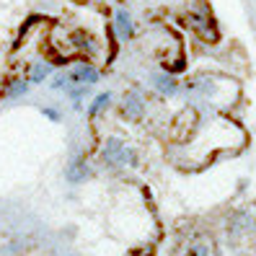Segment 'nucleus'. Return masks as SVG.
<instances>
[{
	"instance_id": "1",
	"label": "nucleus",
	"mask_w": 256,
	"mask_h": 256,
	"mask_svg": "<svg viewBox=\"0 0 256 256\" xmlns=\"http://www.w3.org/2000/svg\"><path fill=\"white\" fill-rule=\"evenodd\" d=\"M101 156L106 163L112 166H138V150L124 145L119 138H109L106 142H104V150H101Z\"/></svg>"
},
{
	"instance_id": "2",
	"label": "nucleus",
	"mask_w": 256,
	"mask_h": 256,
	"mask_svg": "<svg viewBox=\"0 0 256 256\" xmlns=\"http://www.w3.org/2000/svg\"><path fill=\"white\" fill-rule=\"evenodd\" d=\"M68 78H70L72 86H94V83L101 80V72L91 65H78V68H72V72Z\"/></svg>"
},
{
	"instance_id": "3",
	"label": "nucleus",
	"mask_w": 256,
	"mask_h": 256,
	"mask_svg": "<svg viewBox=\"0 0 256 256\" xmlns=\"http://www.w3.org/2000/svg\"><path fill=\"white\" fill-rule=\"evenodd\" d=\"M91 176V168L86 166L83 158H72L68 163V168H65V178H68V184H83L86 178Z\"/></svg>"
},
{
	"instance_id": "4",
	"label": "nucleus",
	"mask_w": 256,
	"mask_h": 256,
	"mask_svg": "<svg viewBox=\"0 0 256 256\" xmlns=\"http://www.w3.org/2000/svg\"><path fill=\"white\" fill-rule=\"evenodd\" d=\"M119 109H122V114L127 119H140L142 112H145V104H142V98L138 94H127L122 98V106H119Z\"/></svg>"
},
{
	"instance_id": "5",
	"label": "nucleus",
	"mask_w": 256,
	"mask_h": 256,
	"mask_svg": "<svg viewBox=\"0 0 256 256\" xmlns=\"http://www.w3.org/2000/svg\"><path fill=\"white\" fill-rule=\"evenodd\" d=\"M114 24H116L119 39H122V42L132 39V34H134V26H132V18H130V13H127L124 8H119V10H116V16H114Z\"/></svg>"
},
{
	"instance_id": "6",
	"label": "nucleus",
	"mask_w": 256,
	"mask_h": 256,
	"mask_svg": "<svg viewBox=\"0 0 256 256\" xmlns=\"http://www.w3.org/2000/svg\"><path fill=\"white\" fill-rule=\"evenodd\" d=\"M153 86L158 88V91L163 94V96H174L176 94V80L171 78V75H153Z\"/></svg>"
},
{
	"instance_id": "7",
	"label": "nucleus",
	"mask_w": 256,
	"mask_h": 256,
	"mask_svg": "<svg viewBox=\"0 0 256 256\" xmlns=\"http://www.w3.org/2000/svg\"><path fill=\"white\" fill-rule=\"evenodd\" d=\"M52 72V65H47V62H36V65H32L28 68V83H44L47 80V75Z\"/></svg>"
},
{
	"instance_id": "8",
	"label": "nucleus",
	"mask_w": 256,
	"mask_h": 256,
	"mask_svg": "<svg viewBox=\"0 0 256 256\" xmlns=\"http://www.w3.org/2000/svg\"><path fill=\"white\" fill-rule=\"evenodd\" d=\"M109 104H112V94H109V91L98 94V96L94 98V104H91V106H88V116H98V114H101L104 109L109 106Z\"/></svg>"
},
{
	"instance_id": "9",
	"label": "nucleus",
	"mask_w": 256,
	"mask_h": 256,
	"mask_svg": "<svg viewBox=\"0 0 256 256\" xmlns=\"http://www.w3.org/2000/svg\"><path fill=\"white\" fill-rule=\"evenodd\" d=\"M86 94H88V86H68V96H70L75 109H80V101H83Z\"/></svg>"
},
{
	"instance_id": "10",
	"label": "nucleus",
	"mask_w": 256,
	"mask_h": 256,
	"mask_svg": "<svg viewBox=\"0 0 256 256\" xmlns=\"http://www.w3.org/2000/svg\"><path fill=\"white\" fill-rule=\"evenodd\" d=\"M26 91H28V80H13L6 96H8V98H18V96H24Z\"/></svg>"
},
{
	"instance_id": "11",
	"label": "nucleus",
	"mask_w": 256,
	"mask_h": 256,
	"mask_svg": "<svg viewBox=\"0 0 256 256\" xmlns=\"http://www.w3.org/2000/svg\"><path fill=\"white\" fill-rule=\"evenodd\" d=\"M52 88H54V91H68V86H70V78H68V75H57V78L50 83Z\"/></svg>"
},
{
	"instance_id": "12",
	"label": "nucleus",
	"mask_w": 256,
	"mask_h": 256,
	"mask_svg": "<svg viewBox=\"0 0 256 256\" xmlns=\"http://www.w3.org/2000/svg\"><path fill=\"white\" fill-rule=\"evenodd\" d=\"M42 114L50 119V122H60V119H62V114H60V109H52V106H44L42 109Z\"/></svg>"
},
{
	"instance_id": "13",
	"label": "nucleus",
	"mask_w": 256,
	"mask_h": 256,
	"mask_svg": "<svg viewBox=\"0 0 256 256\" xmlns=\"http://www.w3.org/2000/svg\"><path fill=\"white\" fill-rule=\"evenodd\" d=\"M204 254H207V251H204V248H200V246H197V248H194V251H192V254H189V256H204Z\"/></svg>"
}]
</instances>
